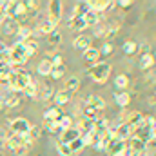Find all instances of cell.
I'll list each match as a JSON object with an SVG mask.
<instances>
[{
  "label": "cell",
  "instance_id": "4fadbf2b",
  "mask_svg": "<svg viewBox=\"0 0 156 156\" xmlns=\"http://www.w3.org/2000/svg\"><path fill=\"white\" fill-rule=\"evenodd\" d=\"M56 26L58 24H55L53 20H44V22H40V26H38V31H40V35H45V37H49L53 31H56Z\"/></svg>",
  "mask_w": 156,
  "mask_h": 156
},
{
  "label": "cell",
  "instance_id": "52a82bcc",
  "mask_svg": "<svg viewBox=\"0 0 156 156\" xmlns=\"http://www.w3.org/2000/svg\"><path fill=\"white\" fill-rule=\"evenodd\" d=\"M62 116H64V113H62L58 107H47V109L44 111V120H45L47 123H58Z\"/></svg>",
  "mask_w": 156,
  "mask_h": 156
},
{
  "label": "cell",
  "instance_id": "f1b7e54d",
  "mask_svg": "<svg viewBox=\"0 0 156 156\" xmlns=\"http://www.w3.org/2000/svg\"><path fill=\"white\" fill-rule=\"evenodd\" d=\"M78 87H80V80L76 76H71L69 80H66V89L64 91L73 93V91H78Z\"/></svg>",
  "mask_w": 156,
  "mask_h": 156
},
{
  "label": "cell",
  "instance_id": "d6986e66",
  "mask_svg": "<svg viewBox=\"0 0 156 156\" xmlns=\"http://www.w3.org/2000/svg\"><path fill=\"white\" fill-rule=\"evenodd\" d=\"M115 102H116V105H120V107H127L129 102H131V96L125 91H116L115 93Z\"/></svg>",
  "mask_w": 156,
  "mask_h": 156
},
{
  "label": "cell",
  "instance_id": "3957f363",
  "mask_svg": "<svg viewBox=\"0 0 156 156\" xmlns=\"http://www.w3.org/2000/svg\"><path fill=\"white\" fill-rule=\"evenodd\" d=\"M5 11H7V16L13 18V20H18L20 16H26V5H24V2H16V0L7 2L5 4Z\"/></svg>",
  "mask_w": 156,
  "mask_h": 156
},
{
  "label": "cell",
  "instance_id": "d590c367",
  "mask_svg": "<svg viewBox=\"0 0 156 156\" xmlns=\"http://www.w3.org/2000/svg\"><path fill=\"white\" fill-rule=\"evenodd\" d=\"M58 125L62 127V131H66V129H71V127H73V118H71V116H66V115H64V116L60 118Z\"/></svg>",
  "mask_w": 156,
  "mask_h": 156
},
{
  "label": "cell",
  "instance_id": "4dcf8cb0",
  "mask_svg": "<svg viewBox=\"0 0 156 156\" xmlns=\"http://www.w3.org/2000/svg\"><path fill=\"white\" fill-rule=\"evenodd\" d=\"M37 91H38V85L35 83V82H29L27 85H26V89L22 91L26 96H31V98H37Z\"/></svg>",
  "mask_w": 156,
  "mask_h": 156
},
{
  "label": "cell",
  "instance_id": "7402d4cb",
  "mask_svg": "<svg viewBox=\"0 0 156 156\" xmlns=\"http://www.w3.org/2000/svg\"><path fill=\"white\" fill-rule=\"evenodd\" d=\"M83 22H85V26L89 27V26H96L98 22H100V18H98V13H94V11H87L85 15H83Z\"/></svg>",
  "mask_w": 156,
  "mask_h": 156
},
{
  "label": "cell",
  "instance_id": "60d3db41",
  "mask_svg": "<svg viewBox=\"0 0 156 156\" xmlns=\"http://www.w3.org/2000/svg\"><path fill=\"white\" fill-rule=\"evenodd\" d=\"M51 66H53V67H56V66H64L62 56H60V55H55V56H53V60H51Z\"/></svg>",
  "mask_w": 156,
  "mask_h": 156
},
{
  "label": "cell",
  "instance_id": "f546056e",
  "mask_svg": "<svg viewBox=\"0 0 156 156\" xmlns=\"http://www.w3.org/2000/svg\"><path fill=\"white\" fill-rule=\"evenodd\" d=\"M122 49H123V53H125V55H134V53H136V49H138V44H136L134 40H127V42H123Z\"/></svg>",
  "mask_w": 156,
  "mask_h": 156
},
{
  "label": "cell",
  "instance_id": "83f0119b",
  "mask_svg": "<svg viewBox=\"0 0 156 156\" xmlns=\"http://www.w3.org/2000/svg\"><path fill=\"white\" fill-rule=\"evenodd\" d=\"M51 69H53L51 60H42L38 64V75H42V76H49L51 75Z\"/></svg>",
  "mask_w": 156,
  "mask_h": 156
},
{
  "label": "cell",
  "instance_id": "ba28073f",
  "mask_svg": "<svg viewBox=\"0 0 156 156\" xmlns=\"http://www.w3.org/2000/svg\"><path fill=\"white\" fill-rule=\"evenodd\" d=\"M76 138H80V133L76 131V127H71V129H66V131H62V134H60V144H66V145H69L71 142H75Z\"/></svg>",
  "mask_w": 156,
  "mask_h": 156
},
{
  "label": "cell",
  "instance_id": "ab89813d",
  "mask_svg": "<svg viewBox=\"0 0 156 156\" xmlns=\"http://www.w3.org/2000/svg\"><path fill=\"white\" fill-rule=\"evenodd\" d=\"M27 151H29V145H22V147L15 149V154L16 156H26L27 154Z\"/></svg>",
  "mask_w": 156,
  "mask_h": 156
},
{
  "label": "cell",
  "instance_id": "ffe728a7",
  "mask_svg": "<svg viewBox=\"0 0 156 156\" xmlns=\"http://www.w3.org/2000/svg\"><path fill=\"white\" fill-rule=\"evenodd\" d=\"M73 45H75L76 49L85 51V49H89V47H91V40H89V37H85V35H80V37H75Z\"/></svg>",
  "mask_w": 156,
  "mask_h": 156
},
{
  "label": "cell",
  "instance_id": "277c9868",
  "mask_svg": "<svg viewBox=\"0 0 156 156\" xmlns=\"http://www.w3.org/2000/svg\"><path fill=\"white\" fill-rule=\"evenodd\" d=\"M9 129L13 131V134H18V136H26L31 129V123L26 120V118H15L11 120L9 123Z\"/></svg>",
  "mask_w": 156,
  "mask_h": 156
},
{
  "label": "cell",
  "instance_id": "7c38bea8",
  "mask_svg": "<svg viewBox=\"0 0 156 156\" xmlns=\"http://www.w3.org/2000/svg\"><path fill=\"white\" fill-rule=\"evenodd\" d=\"M20 105V94L18 93H11L7 96H4V107L5 109H15Z\"/></svg>",
  "mask_w": 156,
  "mask_h": 156
},
{
  "label": "cell",
  "instance_id": "e0dca14e",
  "mask_svg": "<svg viewBox=\"0 0 156 156\" xmlns=\"http://www.w3.org/2000/svg\"><path fill=\"white\" fill-rule=\"evenodd\" d=\"M83 58H85V62H89V64L94 66V64L98 62V58H100V51L94 49V47H89V49L83 51Z\"/></svg>",
  "mask_w": 156,
  "mask_h": 156
},
{
  "label": "cell",
  "instance_id": "1f68e13d",
  "mask_svg": "<svg viewBox=\"0 0 156 156\" xmlns=\"http://www.w3.org/2000/svg\"><path fill=\"white\" fill-rule=\"evenodd\" d=\"M80 140H82L83 147H85V145H94V142H96L94 133H85V134H80Z\"/></svg>",
  "mask_w": 156,
  "mask_h": 156
},
{
  "label": "cell",
  "instance_id": "6da1fadb",
  "mask_svg": "<svg viewBox=\"0 0 156 156\" xmlns=\"http://www.w3.org/2000/svg\"><path fill=\"white\" fill-rule=\"evenodd\" d=\"M29 82H33L31 75H29L26 69L16 67V69H11V75H9V80H7V85H9V89H11L13 93H22Z\"/></svg>",
  "mask_w": 156,
  "mask_h": 156
},
{
  "label": "cell",
  "instance_id": "e575fe53",
  "mask_svg": "<svg viewBox=\"0 0 156 156\" xmlns=\"http://www.w3.org/2000/svg\"><path fill=\"white\" fill-rule=\"evenodd\" d=\"M83 149V144H82V140L80 138H76L75 142H71L69 144V151H71V154H76V153H80Z\"/></svg>",
  "mask_w": 156,
  "mask_h": 156
},
{
  "label": "cell",
  "instance_id": "ac0fdd59",
  "mask_svg": "<svg viewBox=\"0 0 156 156\" xmlns=\"http://www.w3.org/2000/svg\"><path fill=\"white\" fill-rule=\"evenodd\" d=\"M22 145H27L26 142H24V136H18V134H11L9 138H7V147L9 149H18V147H22Z\"/></svg>",
  "mask_w": 156,
  "mask_h": 156
},
{
  "label": "cell",
  "instance_id": "d4e9b609",
  "mask_svg": "<svg viewBox=\"0 0 156 156\" xmlns=\"http://www.w3.org/2000/svg\"><path fill=\"white\" fill-rule=\"evenodd\" d=\"M69 27H71V29H76V31H82V29H85L87 26H85V22H83V16H73V18L69 20Z\"/></svg>",
  "mask_w": 156,
  "mask_h": 156
},
{
  "label": "cell",
  "instance_id": "603a6c76",
  "mask_svg": "<svg viewBox=\"0 0 156 156\" xmlns=\"http://www.w3.org/2000/svg\"><path fill=\"white\" fill-rule=\"evenodd\" d=\"M24 47H26V55H27V58L29 56H33L37 51H38V42L33 38H29L27 42H24Z\"/></svg>",
  "mask_w": 156,
  "mask_h": 156
},
{
  "label": "cell",
  "instance_id": "d6a6232c",
  "mask_svg": "<svg viewBox=\"0 0 156 156\" xmlns=\"http://www.w3.org/2000/svg\"><path fill=\"white\" fill-rule=\"evenodd\" d=\"M64 73H66V67H64V66H56V67L51 69V75H49V76L55 78V80H60V78L64 76Z\"/></svg>",
  "mask_w": 156,
  "mask_h": 156
},
{
  "label": "cell",
  "instance_id": "8fae6325",
  "mask_svg": "<svg viewBox=\"0 0 156 156\" xmlns=\"http://www.w3.org/2000/svg\"><path fill=\"white\" fill-rule=\"evenodd\" d=\"M87 107H91V109H94V111H102V109H105V100L102 98V96H89L87 98V104H85Z\"/></svg>",
  "mask_w": 156,
  "mask_h": 156
},
{
  "label": "cell",
  "instance_id": "8d00e7d4",
  "mask_svg": "<svg viewBox=\"0 0 156 156\" xmlns=\"http://www.w3.org/2000/svg\"><path fill=\"white\" fill-rule=\"evenodd\" d=\"M115 85H116L118 89H125L129 85V78L125 76V75H118L116 80H115Z\"/></svg>",
  "mask_w": 156,
  "mask_h": 156
},
{
  "label": "cell",
  "instance_id": "f6af8a7d",
  "mask_svg": "<svg viewBox=\"0 0 156 156\" xmlns=\"http://www.w3.org/2000/svg\"><path fill=\"white\" fill-rule=\"evenodd\" d=\"M2 107H4V96L0 94V109H2Z\"/></svg>",
  "mask_w": 156,
  "mask_h": 156
},
{
  "label": "cell",
  "instance_id": "484cf974",
  "mask_svg": "<svg viewBox=\"0 0 156 156\" xmlns=\"http://www.w3.org/2000/svg\"><path fill=\"white\" fill-rule=\"evenodd\" d=\"M153 64H154V56L151 53L142 55V58H140V67L142 69H149V67H153Z\"/></svg>",
  "mask_w": 156,
  "mask_h": 156
},
{
  "label": "cell",
  "instance_id": "b9f144b4",
  "mask_svg": "<svg viewBox=\"0 0 156 156\" xmlns=\"http://www.w3.org/2000/svg\"><path fill=\"white\" fill-rule=\"evenodd\" d=\"M4 140H7V131H5V129L0 125V144H2Z\"/></svg>",
  "mask_w": 156,
  "mask_h": 156
},
{
  "label": "cell",
  "instance_id": "5b68a950",
  "mask_svg": "<svg viewBox=\"0 0 156 156\" xmlns=\"http://www.w3.org/2000/svg\"><path fill=\"white\" fill-rule=\"evenodd\" d=\"M125 147H127V142H122V140L113 138V140L107 144L105 153H107V156H123V153H125Z\"/></svg>",
  "mask_w": 156,
  "mask_h": 156
},
{
  "label": "cell",
  "instance_id": "4316f807",
  "mask_svg": "<svg viewBox=\"0 0 156 156\" xmlns=\"http://www.w3.org/2000/svg\"><path fill=\"white\" fill-rule=\"evenodd\" d=\"M69 100H71V94H69L67 91H58V93L55 94V102H56V105H66Z\"/></svg>",
  "mask_w": 156,
  "mask_h": 156
},
{
  "label": "cell",
  "instance_id": "836d02e7",
  "mask_svg": "<svg viewBox=\"0 0 156 156\" xmlns=\"http://www.w3.org/2000/svg\"><path fill=\"white\" fill-rule=\"evenodd\" d=\"M60 42H62V35H60L58 31H53V33L47 37V44H49V45H58Z\"/></svg>",
  "mask_w": 156,
  "mask_h": 156
},
{
  "label": "cell",
  "instance_id": "30bf717a",
  "mask_svg": "<svg viewBox=\"0 0 156 156\" xmlns=\"http://www.w3.org/2000/svg\"><path fill=\"white\" fill-rule=\"evenodd\" d=\"M145 142H142L138 136H133V138H129V149L134 153V154H142V153H145Z\"/></svg>",
  "mask_w": 156,
  "mask_h": 156
},
{
  "label": "cell",
  "instance_id": "44dd1931",
  "mask_svg": "<svg viewBox=\"0 0 156 156\" xmlns=\"http://www.w3.org/2000/svg\"><path fill=\"white\" fill-rule=\"evenodd\" d=\"M31 35H33V33H31V29H29V27H26V26H20L15 37L18 38V42H20V44H24V42H27L29 38H33Z\"/></svg>",
  "mask_w": 156,
  "mask_h": 156
},
{
  "label": "cell",
  "instance_id": "f35d334b",
  "mask_svg": "<svg viewBox=\"0 0 156 156\" xmlns=\"http://www.w3.org/2000/svg\"><path fill=\"white\" fill-rule=\"evenodd\" d=\"M98 51H100V55H105V56H109V55L113 53V45L107 42V44H104V45H102V49H98Z\"/></svg>",
  "mask_w": 156,
  "mask_h": 156
},
{
  "label": "cell",
  "instance_id": "74e56055",
  "mask_svg": "<svg viewBox=\"0 0 156 156\" xmlns=\"http://www.w3.org/2000/svg\"><path fill=\"white\" fill-rule=\"evenodd\" d=\"M56 151H58V154L60 156H73L71 154V151H69V145L60 144V142H56Z\"/></svg>",
  "mask_w": 156,
  "mask_h": 156
},
{
  "label": "cell",
  "instance_id": "9c48e42d",
  "mask_svg": "<svg viewBox=\"0 0 156 156\" xmlns=\"http://www.w3.org/2000/svg\"><path fill=\"white\" fill-rule=\"evenodd\" d=\"M0 27H2V31H4L7 37H13V35H16V31H18V27H20V26H18V22H16V20H13V18H9V16H7V18L2 22V26H0Z\"/></svg>",
  "mask_w": 156,
  "mask_h": 156
},
{
  "label": "cell",
  "instance_id": "9a60e30c",
  "mask_svg": "<svg viewBox=\"0 0 156 156\" xmlns=\"http://www.w3.org/2000/svg\"><path fill=\"white\" fill-rule=\"evenodd\" d=\"M76 131L80 133V134H85V133H94V122H91V120H87V118H82V120L78 122Z\"/></svg>",
  "mask_w": 156,
  "mask_h": 156
},
{
  "label": "cell",
  "instance_id": "5bb4252c",
  "mask_svg": "<svg viewBox=\"0 0 156 156\" xmlns=\"http://www.w3.org/2000/svg\"><path fill=\"white\" fill-rule=\"evenodd\" d=\"M51 96H53V85L51 83H42V85H38L37 98H40V100H49Z\"/></svg>",
  "mask_w": 156,
  "mask_h": 156
},
{
  "label": "cell",
  "instance_id": "7a4b0ae2",
  "mask_svg": "<svg viewBox=\"0 0 156 156\" xmlns=\"http://www.w3.org/2000/svg\"><path fill=\"white\" fill-rule=\"evenodd\" d=\"M111 75V66L105 62H96L91 69H89V76L93 78L96 83H104Z\"/></svg>",
  "mask_w": 156,
  "mask_h": 156
},
{
  "label": "cell",
  "instance_id": "7bdbcfd3",
  "mask_svg": "<svg viewBox=\"0 0 156 156\" xmlns=\"http://www.w3.org/2000/svg\"><path fill=\"white\" fill-rule=\"evenodd\" d=\"M5 49H7V47L0 42V60H2V56H4V53H5Z\"/></svg>",
  "mask_w": 156,
  "mask_h": 156
},
{
  "label": "cell",
  "instance_id": "2e32d148",
  "mask_svg": "<svg viewBox=\"0 0 156 156\" xmlns=\"http://www.w3.org/2000/svg\"><path fill=\"white\" fill-rule=\"evenodd\" d=\"M111 5H113V2H107V0H93V2H89V9L94 11V13L105 11V9H109Z\"/></svg>",
  "mask_w": 156,
  "mask_h": 156
},
{
  "label": "cell",
  "instance_id": "ee69618b",
  "mask_svg": "<svg viewBox=\"0 0 156 156\" xmlns=\"http://www.w3.org/2000/svg\"><path fill=\"white\" fill-rule=\"evenodd\" d=\"M131 4H133L131 0H123V2H120V5H122V7H129Z\"/></svg>",
  "mask_w": 156,
  "mask_h": 156
},
{
  "label": "cell",
  "instance_id": "8992f818",
  "mask_svg": "<svg viewBox=\"0 0 156 156\" xmlns=\"http://www.w3.org/2000/svg\"><path fill=\"white\" fill-rule=\"evenodd\" d=\"M47 15H49V20H53L55 24H58V22H60V18H62V2H58V0L49 2Z\"/></svg>",
  "mask_w": 156,
  "mask_h": 156
},
{
  "label": "cell",
  "instance_id": "cb8c5ba5",
  "mask_svg": "<svg viewBox=\"0 0 156 156\" xmlns=\"http://www.w3.org/2000/svg\"><path fill=\"white\" fill-rule=\"evenodd\" d=\"M87 11H89V2H78V4H75L73 16H83Z\"/></svg>",
  "mask_w": 156,
  "mask_h": 156
}]
</instances>
